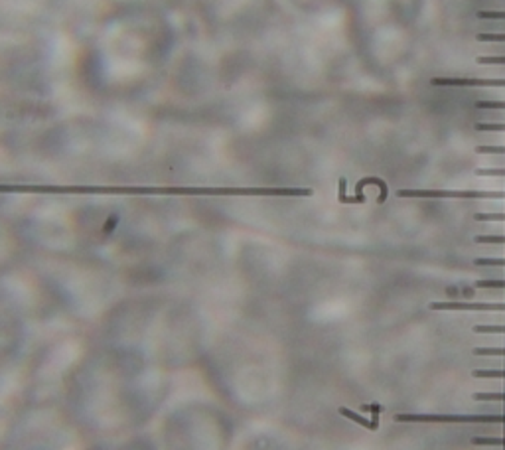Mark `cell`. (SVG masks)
Masks as SVG:
<instances>
[{"mask_svg": "<svg viewBox=\"0 0 505 450\" xmlns=\"http://www.w3.org/2000/svg\"><path fill=\"white\" fill-rule=\"evenodd\" d=\"M433 85L442 87H505V80H486V77H435Z\"/></svg>", "mask_w": 505, "mask_h": 450, "instance_id": "1", "label": "cell"}, {"mask_svg": "<svg viewBox=\"0 0 505 450\" xmlns=\"http://www.w3.org/2000/svg\"><path fill=\"white\" fill-rule=\"evenodd\" d=\"M433 310H504L505 302H430Z\"/></svg>", "mask_w": 505, "mask_h": 450, "instance_id": "2", "label": "cell"}, {"mask_svg": "<svg viewBox=\"0 0 505 450\" xmlns=\"http://www.w3.org/2000/svg\"><path fill=\"white\" fill-rule=\"evenodd\" d=\"M340 415H344L346 419H352L354 423L362 424V427L369 429V431H375V427H373V423L369 421V419H365V417H362L359 413H355V411H352V409H347V407H340Z\"/></svg>", "mask_w": 505, "mask_h": 450, "instance_id": "3", "label": "cell"}, {"mask_svg": "<svg viewBox=\"0 0 505 450\" xmlns=\"http://www.w3.org/2000/svg\"><path fill=\"white\" fill-rule=\"evenodd\" d=\"M472 444L476 446H505V439H492V436H474Z\"/></svg>", "mask_w": 505, "mask_h": 450, "instance_id": "4", "label": "cell"}, {"mask_svg": "<svg viewBox=\"0 0 505 450\" xmlns=\"http://www.w3.org/2000/svg\"><path fill=\"white\" fill-rule=\"evenodd\" d=\"M474 334H505V324H497V326L479 324V326H474Z\"/></svg>", "mask_w": 505, "mask_h": 450, "instance_id": "5", "label": "cell"}, {"mask_svg": "<svg viewBox=\"0 0 505 450\" xmlns=\"http://www.w3.org/2000/svg\"><path fill=\"white\" fill-rule=\"evenodd\" d=\"M474 377H484V380H489V377H499V380H505V370H476L472 371Z\"/></svg>", "mask_w": 505, "mask_h": 450, "instance_id": "6", "label": "cell"}, {"mask_svg": "<svg viewBox=\"0 0 505 450\" xmlns=\"http://www.w3.org/2000/svg\"><path fill=\"white\" fill-rule=\"evenodd\" d=\"M476 62L482 65H505V55H479Z\"/></svg>", "mask_w": 505, "mask_h": 450, "instance_id": "7", "label": "cell"}, {"mask_svg": "<svg viewBox=\"0 0 505 450\" xmlns=\"http://www.w3.org/2000/svg\"><path fill=\"white\" fill-rule=\"evenodd\" d=\"M474 355H505V348H474Z\"/></svg>", "mask_w": 505, "mask_h": 450, "instance_id": "8", "label": "cell"}, {"mask_svg": "<svg viewBox=\"0 0 505 450\" xmlns=\"http://www.w3.org/2000/svg\"><path fill=\"white\" fill-rule=\"evenodd\" d=\"M478 131H484V133H489V131H499V133H505V123H478L476 124Z\"/></svg>", "mask_w": 505, "mask_h": 450, "instance_id": "9", "label": "cell"}, {"mask_svg": "<svg viewBox=\"0 0 505 450\" xmlns=\"http://www.w3.org/2000/svg\"><path fill=\"white\" fill-rule=\"evenodd\" d=\"M478 18H482V20H505V12H497V10H479Z\"/></svg>", "mask_w": 505, "mask_h": 450, "instance_id": "10", "label": "cell"}, {"mask_svg": "<svg viewBox=\"0 0 505 450\" xmlns=\"http://www.w3.org/2000/svg\"><path fill=\"white\" fill-rule=\"evenodd\" d=\"M476 401H505V393H474Z\"/></svg>", "mask_w": 505, "mask_h": 450, "instance_id": "11", "label": "cell"}, {"mask_svg": "<svg viewBox=\"0 0 505 450\" xmlns=\"http://www.w3.org/2000/svg\"><path fill=\"white\" fill-rule=\"evenodd\" d=\"M478 176H505V168H478Z\"/></svg>", "mask_w": 505, "mask_h": 450, "instance_id": "12", "label": "cell"}, {"mask_svg": "<svg viewBox=\"0 0 505 450\" xmlns=\"http://www.w3.org/2000/svg\"><path fill=\"white\" fill-rule=\"evenodd\" d=\"M474 220L478 221H505V213H476Z\"/></svg>", "mask_w": 505, "mask_h": 450, "instance_id": "13", "label": "cell"}, {"mask_svg": "<svg viewBox=\"0 0 505 450\" xmlns=\"http://www.w3.org/2000/svg\"><path fill=\"white\" fill-rule=\"evenodd\" d=\"M478 267H505V259H476Z\"/></svg>", "mask_w": 505, "mask_h": 450, "instance_id": "14", "label": "cell"}, {"mask_svg": "<svg viewBox=\"0 0 505 450\" xmlns=\"http://www.w3.org/2000/svg\"><path fill=\"white\" fill-rule=\"evenodd\" d=\"M476 40L478 42H505V34H486V32H482V34L476 36Z\"/></svg>", "mask_w": 505, "mask_h": 450, "instance_id": "15", "label": "cell"}, {"mask_svg": "<svg viewBox=\"0 0 505 450\" xmlns=\"http://www.w3.org/2000/svg\"><path fill=\"white\" fill-rule=\"evenodd\" d=\"M476 243H504L505 245V235H478Z\"/></svg>", "mask_w": 505, "mask_h": 450, "instance_id": "16", "label": "cell"}, {"mask_svg": "<svg viewBox=\"0 0 505 450\" xmlns=\"http://www.w3.org/2000/svg\"><path fill=\"white\" fill-rule=\"evenodd\" d=\"M478 289H505V281H476Z\"/></svg>", "mask_w": 505, "mask_h": 450, "instance_id": "17", "label": "cell"}, {"mask_svg": "<svg viewBox=\"0 0 505 450\" xmlns=\"http://www.w3.org/2000/svg\"><path fill=\"white\" fill-rule=\"evenodd\" d=\"M478 109H505V101H476Z\"/></svg>", "mask_w": 505, "mask_h": 450, "instance_id": "18", "label": "cell"}, {"mask_svg": "<svg viewBox=\"0 0 505 450\" xmlns=\"http://www.w3.org/2000/svg\"><path fill=\"white\" fill-rule=\"evenodd\" d=\"M478 154H505V146H478Z\"/></svg>", "mask_w": 505, "mask_h": 450, "instance_id": "19", "label": "cell"}, {"mask_svg": "<svg viewBox=\"0 0 505 450\" xmlns=\"http://www.w3.org/2000/svg\"><path fill=\"white\" fill-rule=\"evenodd\" d=\"M379 413H381V405L379 403H373L371 405V423L373 427H375V431H377V427H379Z\"/></svg>", "mask_w": 505, "mask_h": 450, "instance_id": "20", "label": "cell"}, {"mask_svg": "<svg viewBox=\"0 0 505 450\" xmlns=\"http://www.w3.org/2000/svg\"><path fill=\"white\" fill-rule=\"evenodd\" d=\"M501 423H505V417H501Z\"/></svg>", "mask_w": 505, "mask_h": 450, "instance_id": "21", "label": "cell"}]
</instances>
